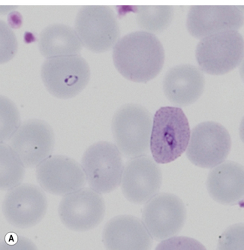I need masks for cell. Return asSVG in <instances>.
Segmentation results:
<instances>
[{
	"label": "cell",
	"mask_w": 244,
	"mask_h": 250,
	"mask_svg": "<svg viewBox=\"0 0 244 250\" xmlns=\"http://www.w3.org/2000/svg\"><path fill=\"white\" fill-rule=\"evenodd\" d=\"M165 54L160 39L153 33L135 31L125 35L114 47L115 68L125 79L146 83L163 69Z\"/></svg>",
	"instance_id": "6da1fadb"
},
{
	"label": "cell",
	"mask_w": 244,
	"mask_h": 250,
	"mask_svg": "<svg viewBox=\"0 0 244 250\" xmlns=\"http://www.w3.org/2000/svg\"><path fill=\"white\" fill-rule=\"evenodd\" d=\"M190 127L182 109L162 107L153 119L150 149L158 164L172 163L187 149Z\"/></svg>",
	"instance_id": "7a4b0ae2"
},
{
	"label": "cell",
	"mask_w": 244,
	"mask_h": 250,
	"mask_svg": "<svg viewBox=\"0 0 244 250\" xmlns=\"http://www.w3.org/2000/svg\"><path fill=\"white\" fill-rule=\"evenodd\" d=\"M153 117L140 104L120 107L112 119L111 130L116 146L127 158L146 156L150 151Z\"/></svg>",
	"instance_id": "3957f363"
},
{
	"label": "cell",
	"mask_w": 244,
	"mask_h": 250,
	"mask_svg": "<svg viewBox=\"0 0 244 250\" xmlns=\"http://www.w3.org/2000/svg\"><path fill=\"white\" fill-rule=\"evenodd\" d=\"M87 61L80 54L47 59L41 67V78L54 97L68 99L81 93L90 82Z\"/></svg>",
	"instance_id": "277c9868"
},
{
	"label": "cell",
	"mask_w": 244,
	"mask_h": 250,
	"mask_svg": "<svg viewBox=\"0 0 244 250\" xmlns=\"http://www.w3.org/2000/svg\"><path fill=\"white\" fill-rule=\"evenodd\" d=\"M75 31L83 47L96 53L114 48L121 36L117 15L106 5H84L75 18Z\"/></svg>",
	"instance_id": "5b68a950"
},
{
	"label": "cell",
	"mask_w": 244,
	"mask_h": 250,
	"mask_svg": "<svg viewBox=\"0 0 244 250\" xmlns=\"http://www.w3.org/2000/svg\"><path fill=\"white\" fill-rule=\"evenodd\" d=\"M244 42L237 30L222 32L201 39L195 57L205 73L222 75L231 72L242 62Z\"/></svg>",
	"instance_id": "8992f818"
},
{
	"label": "cell",
	"mask_w": 244,
	"mask_h": 250,
	"mask_svg": "<svg viewBox=\"0 0 244 250\" xmlns=\"http://www.w3.org/2000/svg\"><path fill=\"white\" fill-rule=\"evenodd\" d=\"M81 166L88 184L99 193H110L121 184L122 154L111 142H100L89 146L83 153Z\"/></svg>",
	"instance_id": "52a82bcc"
},
{
	"label": "cell",
	"mask_w": 244,
	"mask_h": 250,
	"mask_svg": "<svg viewBox=\"0 0 244 250\" xmlns=\"http://www.w3.org/2000/svg\"><path fill=\"white\" fill-rule=\"evenodd\" d=\"M231 149L228 130L219 123L207 121L201 123L191 131L185 154L195 166L212 168L225 161Z\"/></svg>",
	"instance_id": "ba28073f"
},
{
	"label": "cell",
	"mask_w": 244,
	"mask_h": 250,
	"mask_svg": "<svg viewBox=\"0 0 244 250\" xmlns=\"http://www.w3.org/2000/svg\"><path fill=\"white\" fill-rule=\"evenodd\" d=\"M186 220V209L182 200L174 194H157L146 202L142 222L156 241L178 234Z\"/></svg>",
	"instance_id": "9c48e42d"
},
{
	"label": "cell",
	"mask_w": 244,
	"mask_h": 250,
	"mask_svg": "<svg viewBox=\"0 0 244 250\" xmlns=\"http://www.w3.org/2000/svg\"><path fill=\"white\" fill-rule=\"evenodd\" d=\"M2 209L9 224L18 229H29L39 224L45 216L47 197L37 186L20 184L8 190Z\"/></svg>",
	"instance_id": "30bf717a"
},
{
	"label": "cell",
	"mask_w": 244,
	"mask_h": 250,
	"mask_svg": "<svg viewBox=\"0 0 244 250\" xmlns=\"http://www.w3.org/2000/svg\"><path fill=\"white\" fill-rule=\"evenodd\" d=\"M58 214L67 229L74 231H90L102 222L105 203L101 194L93 188H82L62 198Z\"/></svg>",
	"instance_id": "8fae6325"
},
{
	"label": "cell",
	"mask_w": 244,
	"mask_h": 250,
	"mask_svg": "<svg viewBox=\"0 0 244 250\" xmlns=\"http://www.w3.org/2000/svg\"><path fill=\"white\" fill-rule=\"evenodd\" d=\"M55 135L50 124L33 119L20 125L10 139L9 146L27 168H33L51 156Z\"/></svg>",
	"instance_id": "7c38bea8"
},
{
	"label": "cell",
	"mask_w": 244,
	"mask_h": 250,
	"mask_svg": "<svg viewBox=\"0 0 244 250\" xmlns=\"http://www.w3.org/2000/svg\"><path fill=\"white\" fill-rule=\"evenodd\" d=\"M163 183L158 163L148 156L133 158L124 167L121 189L131 203L143 205L157 195Z\"/></svg>",
	"instance_id": "4fadbf2b"
},
{
	"label": "cell",
	"mask_w": 244,
	"mask_h": 250,
	"mask_svg": "<svg viewBox=\"0 0 244 250\" xmlns=\"http://www.w3.org/2000/svg\"><path fill=\"white\" fill-rule=\"evenodd\" d=\"M36 178L43 190L57 196H65L84 187L83 167L66 156H49L36 167Z\"/></svg>",
	"instance_id": "5bb4252c"
},
{
	"label": "cell",
	"mask_w": 244,
	"mask_h": 250,
	"mask_svg": "<svg viewBox=\"0 0 244 250\" xmlns=\"http://www.w3.org/2000/svg\"><path fill=\"white\" fill-rule=\"evenodd\" d=\"M244 25V10L236 5H192L186 19L191 36L202 39L222 32L237 30Z\"/></svg>",
	"instance_id": "9a60e30c"
},
{
	"label": "cell",
	"mask_w": 244,
	"mask_h": 250,
	"mask_svg": "<svg viewBox=\"0 0 244 250\" xmlns=\"http://www.w3.org/2000/svg\"><path fill=\"white\" fill-rule=\"evenodd\" d=\"M163 92L172 104L190 105L203 94L205 78L200 68L191 64H181L168 70L163 82Z\"/></svg>",
	"instance_id": "2e32d148"
},
{
	"label": "cell",
	"mask_w": 244,
	"mask_h": 250,
	"mask_svg": "<svg viewBox=\"0 0 244 250\" xmlns=\"http://www.w3.org/2000/svg\"><path fill=\"white\" fill-rule=\"evenodd\" d=\"M102 238L110 250H148L153 245V237L143 222L129 215L115 216L107 222Z\"/></svg>",
	"instance_id": "e0dca14e"
},
{
	"label": "cell",
	"mask_w": 244,
	"mask_h": 250,
	"mask_svg": "<svg viewBox=\"0 0 244 250\" xmlns=\"http://www.w3.org/2000/svg\"><path fill=\"white\" fill-rule=\"evenodd\" d=\"M207 188L214 201L235 205L244 198V166L232 161L223 162L209 173Z\"/></svg>",
	"instance_id": "ac0fdd59"
},
{
	"label": "cell",
	"mask_w": 244,
	"mask_h": 250,
	"mask_svg": "<svg viewBox=\"0 0 244 250\" xmlns=\"http://www.w3.org/2000/svg\"><path fill=\"white\" fill-rule=\"evenodd\" d=\"M38 47L47 59L78 55L83 44L74 28L63 23L48 25L40 33Z\"/></svg>",
	"instance_id": "d6986e66"
},
{
	"label": "cell",
	"mask_w": 244,
	"mask_h": 250,
	"mask_svg": "<svg viewBox=\"0 0 244 250\" xmlns=\"http://www.w3.org/2000/svg\"><path fill=\"white\" fill-rule=\"evenodd\" d=\"M137 24L145 32L160 33L169 27L174 19L172 5H142L135 8Z\"/></svg>",
	"instance_id": "ffe728a7"
},
{
	"label": "cell",
	"mask_w": 244,
	"mask_h": 250,
	"mask_svg": "<svg viewBox=\"0 0 244 250\" xmlns=\"http://www.w3.org/2000/svg\"><path fill=\"white\" fill-rule=\"evenodd\" d=\"M1 190H9L21 184L24 178L25 166L9 145L1 143Z\"/></svg>",
	"instance_id": "44dd1931"
},
{
	"label": "cell",
	"mask_w": 244,
	"mask_h": 250,
	"mask_svg": "<svg viewBox=\"0 0 244 250\" xmlns=\"http://www.w3.org/2000/svg\"><path fill=\"white\" fill-rule=\"evenodd\" d=\"M1 143H5L13 136L20 124L19 111L13 102L1 96Z\"/></svg>",
	"instance_id": "7402d4cb"
},
{
	"label": "cell",
	"mask_w": 244,
	"mask_h": 250,
	"mask_svg": "<svg viewBox=\"0 0 244 250\" xmlns=\"http://www.w3.org/2000/svg\"><path fill=\"white\" fill-rule=\"evenodd\" d=\"M194 245L199 246L204 249L202 244H199L196 241H194L193 239L185 238V237H174V238L168 239V241H163V243L158 245L156 250H169V249H174L177 246V249L179 246H190L194 249Z\"/></svg>",
	"instance_id": "603a6c76"
}]
</instances>
